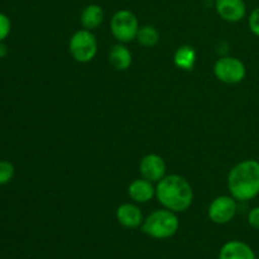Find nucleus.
<instances>
[{
  "label": "nucleus",
  "mask_w": 259,
  "mask_h": 259,
  "mask_svg": "<svg viewBox=\"0 0 259 259\" xmlns=\"http://www.w3.org/2000/svg\"><path fill=\"white\" fill-rule=\"evenodd\" d=\"M156 197L159 204L174 212H184L194 201V190L185 177L166 175L156 186Z\"/></svg>",
  "instance_id": "nucleus-1"
},
{
  "label": "nucleus",
  "mask_w": 259,
  "mask_h": 259,
  "mask_svg": "<svg viewBox=\"0 0 259 259\" xmlns=\"http://www.w3.org/2000/svg\"><path fill=\"white\" fill-rule=\"evenodd\" d=\"M229 194L237 201L247 202L259 195V161L244 159L229 171L227 179Z\"/></svg>",
  "instance_id": "nucleus-2"
},
{
  "label": "nucleus",
  "mask_w": 259,
  "mask_h": 259,
  "mask_svg": "<svg viewBox=\"0 0 259 259\" xmlns=\"http://www.w3.org/2000/svg\"><path fill=\"white\" fill-rule=\"evenodd\" d=\"M180 228V220L176 212L168 209L154 210L143 220L142 230L153 239L163 240L174 237Z\"/></svg>",
  "instance_id": "nucleus-3"
},
{
  "label": "nucleus",
  "mask_w": 259,
  "mask_h": 259,
  "mask_svg": "<svg viewBox=\"0 0 259 259\" xmlns=\"http://www.w3.org/2000/svg\"><path fill=\"white\" fill-rule=\"evenodd\" d=\"M139 20L133 12L120 9L114 13L110 20V32L119 43H129L137 39Z\"/></svg>",
  "instance_id": "nucleus-4"
},
{
  "label": "nucleus",
  "mask_w": 259,
  "mask_h": 259,
  "mask_svg": "<svg viewBox=\"0 0 259 259\" xmlns=\"http://www.w3.org/2000/svg\"><path fill=\"white\" fill-rule=\"evenodd\" d=\"M68 51L73 60L78 63H89L98 53V40L94 33L88 29H80L72 34L68 42Z\"/></svg>",
  "instance_id": "nucleus-5"
},
{
  "label": "nucleus",
  "mask_w": 259,
  "mask_h": 259,
  "mask_svg": "<svg viewBox=\"0 0 259 259\" xmlns=\"http://www.w3.org/2000/svg\"><path fill=\"white\" fill-rule=\"evenodd\" d=\"M214 75L222 82L235 85V83L242 82L245 78L247 67L239 58L224 56L214 63Z\"/></svg>",
  "instance_id": "nucleus-6"
},
{
  "label": "nucleus",
  "mask_w": 259,
  "mask_h": 259,
  "mask_svg": "<svg viewBox=\"0 0 259 259\" xmlns=\"http://www.w3.org/2000/svg\"><path fill=\"white\" fill-rule=\"evenodd\" d=\"M238 211V201L232 195H222L210 202L207 217L212 223L219 225L228 224L234 219Z\"/></svg>",
  "instance_id": "nucleus-7"
},
{
  "label": "nucleus",
  "mask_w": 259,
  "mask_h": 259,
  "mask_svg": "<svg viewBox=\"0 0 259 259\" xmlns=\"http://www.w3.org/2000/svg\"><path fill=\"white\" fill-rule=\"evenodd\" d=\"M167 172V164L161 156L156 153H149L141 159L139 174L143 179L157 184L161 181Z\"/></svg>",
  "instance_id": "nucleus-8"
},
{
  "label": "nucleus",
  "mask_w": 259,
  "mask_h": 259,
  "mask_svg": "<svg viewBox=\"0 0 259 259\" xmlns=\"http://www.w3.org/2000/svg\"><path fill=\"white\" fill-rule=\"evenodd\" d=\"M215 9L223 20L238 23L247 15V5L244 0H217Z\"/></svg>",
  "instance_id": "nucleus-9"
},
{
  "label": "nucleus",
  "mask_w": 259,
  "mask_h": 259,
  "mask_svg": "<svg viewBox=\"0 0 259 259\" xmlns=\"http://www.w3.org/2000/svg\"><path fill=\"white\" fill-rule=\"evenodd\" d=\"M116 220L121 227L126 228V229H136V228L142 227L143 224V212L141 211L137 204H131V202H125L118 206L115 212Z\"/></svg>",
  "instance_id": "nucleus-10"
},
{
  "label": "nucleus",
  "mask_w": 259,
  "mask_h": 259,
  "mask_svg": "<svg viewBox=\"0 0 259 259\" xmlns=\"http://www.w3.org/2000/svg\"><path fill=\"white\" fill-rule=\"evenodd\" d=\"M128 195L136 204H147L156 196V187L153 182L146 179H137L131 182L128 187Z\"/></svg>",
  "instance_id": "nucleus-11"
},
{
  "label": "nucleus",
  "mask_w": 259,
  "mask_h": 259,
  "mask_svg": "<svg viewBox=\"0 0 259 259\" xmlns=\"http://www.w3.org/2000/svg\"><path fill=\"white\" fill-rule=\"evenodd\" d=\"M219 259H257L255 253L247 243L230 240L225 243L219 253Z\"/></svg>",
  "instance_id": "nucleus-12"
},
{
  "label": "nucleus",
  "mask_w": 259,
  "mask_h": 259,
  "mask_svg": "<svg viewBox=\"0 0 259 259\" xmlns=\"http://www.w3.org/2000/svg\"><path fill=\"white\" fill-rule=\"evenodd\" d=\"M109 62L116 71H126L132 66V52L124 43H116L110 48Z\"/></svg>",
  "instance_id": "nucleus-13"
},
{
  "label": "nucleus",
  "mask_w": 259,
  "mask_h": 259,
  "mask_svg": "<svg viewBox=\"0 0 259 259\" xmlns=\"http://www.w3.org/2000/svg\"><path fill=\"white\" fill-rule=\"evenodd\" d=\"M104 20V10L100 5L90 4L86 5L83 10L81 12L80 22L83 29L95 30L101 25Z\"/></svg>",
  "instance_id": "nucleus-14"
},
{
  "label": "nucleus",
  "mask_w": 259,
  "mask_h": 259,
  "mask_svg": "<svg viewBox=\"0 0 259 259\" xmlns=\"http://www.w3.org/2000/svg\"><path fill=\"white\" fill-rule=\"evenodd\" d=\"M197 53L191 46H181L176 50L174 55V62L176 67L184 71H191L196 63Z\"/></svg>",
  "instance_id": "nucleus-15"
},
{
  "label": "nucleus",
  "mask_w": 259,
  "mask_h": 259,
  "mask_svg": "<svg viewBox=\"0 0 259 259\" xmlns=\"http://www.w3.org/2000/svg\"><path fill=\"white\" fill-rule=\"evenodd\" d=\"M137 40L139 45L146 48L154 47L159 42V32L152 25H143L139 28Z\"/></svg>",
  "instance_id": "nucleus-16"
},
{
  "label": "nucleus",
  "mask_w": 259,
  "mask_h": 259,
  "mask_svg": "<svg viewBox=\"0 0 259 259\" xmlns=\"http://www.w3.org/2000/svg\"><path fill=\"white\" fill-rule=\"evenodd\" d=\"M15 175V168L12 162L0 159V186L9 184Z\"/></svg>",
  "instance_id": "nucleus-17"
},
{
  "label": "nucleus",
  "mask_w": 259,
  "mask_h": 259,
  "mask_svg": "<svg viewBox=\"0 0 259 259\" xmlns=\"http://www.w3.org/2000/svg\"><path fill=\"white\" fill-rule=\"evenodd\" d=\"M12 30V22H10L9 17L4 13H0V42H4L10 34Z\"/></svg>",
  "instance_id": "nucleus-18"
},
{
  "label": "nucleus",
  "mask_w": 259,
  "mask_h": 259,
  "mask_svg": "<svg viewBox=\"0 0 259 259\" xmlns=\"http://www.w3.org/2000/svg\"><path fill=\"white\" fill-rule=\"evenodd\" d=\"M248 25H249L250 32L259 37V7L250 13L249 18H248Z\"/></svg>",
  "instance_id": "nucleus-19"
},
{
  "label": "nucleus",
  "mask_w": 259,
  "mask_h": 259,
  "mask_svg": "<svg viewBox=\"0 0 259 259\" xmlns=\"http://www.w3.org/2000/svg\"><path fill=\"white\" fill-rule=\"evenodd\" d=\"M248 224H249L253 229L259 230V206L253 207V209L248 212Z\"/></svg>",
  "instance_id": "nucleus-20"
},
{
  "label": "nucleus",
  "mask_w": 259,
  "mask_h": 259,
  "mask_svg": "<svg viewBox=\"0 0 259 259\" xmlns=\"http://www.w3.org/2000/svg\"><path fill=\"white\" fill-rule=\"evenodd\" d=\"M7 55H8L7 46L4 45V42H0V60H2V58H4Z\"/></svg>",
  "instance_id": "nucleus-21"
}]
</instances>
